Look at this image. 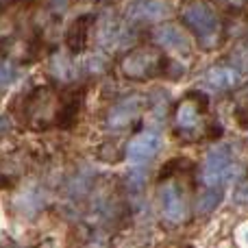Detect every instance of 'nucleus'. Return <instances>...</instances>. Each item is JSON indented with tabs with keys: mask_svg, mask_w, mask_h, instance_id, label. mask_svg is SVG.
Returning a JSON list of instances; mask_svg holds the SVG:
<instances>
[{
	"mask_svg": "<svg viewBox=\"0 0 248 248\" xmlns=\"http://www.w3.org/2000/svg\"><path fill=\"white\" fill-rule=\"evenodd\" d=\"M63 100L65 98H61L52 85H39L26 96V100H22V118L35 131L48 128L52 124L59 126Z\"/></svg>",
	"mask_w": 248,
	"mask_h": 248,
	"instance_id": "nucleus-1",
	"label": "nucleus"
},
{
	"mask_svg": "<svg viewBox=\"0 0 248 248\" xmlns=\"http://www.w3.org/2000/svg\"><path fill=\"white\" fill-rule=\"evenodd\" d=\"M185 26L192 31L198 37V42L211 50L216 44L220 42V31H222V24H220V17L216 13V9L211 4L202 2V0H194L181 13Z\"/></svg>",
	"mask_w": 248,
	"mask_h": 248,
	"instance_id": "nucleus-2",
	"label": "nucleus"
},
{
	"mask_svg": "<svg viewBox=\"0 0 248 248\" xmlns=\"http://www.w3.org/2000/svg\"><path fill=\"white\" fill-rule=\"evenodd\" d=\"M240 172V163L233 153L231 144H220L209 150L202 166V181L207 187H220V185L229 183L233 176Z\"/></svg>",
	"mask_w": 248,
	"mask_h": 248,
	"instance_id": "nucleus-3",
	"label": "nucleus"
},
{
	"mask_svg": "<svg viewBox=\"0 0 248 248\" xmlns=\"http://www.w3.org/2000/svg\"><path fill=\"white\" fill-rule=\"evenodd\" d=\"M207 116V98L201 94H189L181 100L174 113V131L183 140H196L202 133Z\"/></svg>",
	"mask_w": 248,
	"mask_h": 248,
	"instance_id": "nucleus-4",
	"label": "nucleus"
},
{
	"mask_svg": "<svg viewBox=\"0 0 248 248\" xmlns=\"http://www.w3.org/2000/svg\"><path fill=\"white\" fill-rule=\"evenodd\" d=\"M166 65V57L155 48H133L120 61V70L126 78L133 81H146L161 74Z\"/></svg>",
	"mask_w": 248,
	"mask_h": 248,
	"instance_id": "nucleus-5",
	"label": "nucleus"
},
{
	"mask_svg": "<svg viewBox=\"0 0 248 248\" xmlns=\"http://www.w3.org/2000/svg\"><path fill=\"white\" fill-rule=\"evenodd\" d=\"M159 209H161V216L170 224H183L187 220V196H185V189L176 181L161 185V189H159Z\"/></svg>",
	"mask_w": 248,
	"mask_h": 248,
	"instance_id": "nucleus-6",
	"label": "nucleus"
},
{
	"mask_svg": "<svg viewBox=\"0 0 248 248\" xmlns=\"http://www.w3.org/2000/svg\"><path fill=\"white\" fill-rule=\"evenodd\" d=\"M244 72L233 63H220L205 74V85L216 92H233L242 85Z\"/></svg>",
	"mask_w": 248,
	"mask_h": 248,
	"instance_id": "nucleus-7",
	"label": "nucleus"
},
{
	"mask_svg": "<svg viewBox=\"0 0 248 248\" xmlns=\"http://www.w3.org/2000/svg\"><path fill=\"white\" fill-rule=\"evenodd\" d=\"M161 150V135L148 131L135 135L126 146V157L133 163H146L150 159L157 157V153Z\"/></svg>",
	"mask_w": 248,
	"mask_h": 248,
	"instance_id": "nucleus-8",
	"label": "nucleus"
},
{
	"mask_svg": "<svg viewBox=\"0 0 248 248\" xmlns=\"http://www.w3.org/2000/svg\"><path fill=\"white\" fill-rule=\"evenodd\" d=\"M141 109H144V96H140V94L126 96V98H122L118 105H113L111 111L107 113V124L113 128H122V126H126L128 122L135 120L141 113Z\"/></svg>",
	"mask_w": 248,
	"mask_h": 248,
	"instance_id": "nucleus-9",
	"label": "nucleus"
},
{
	"mask_svg": "<svg viewBox=\"0 0 248 248\" xmlns=\"http://www.w3.org/2000/svg\"><path fill=\"white\" fill-rule=\"evenodd\" d=\"M155 44H159L161 48L166 50H172V52H179V55H185L189 52V37L185 31H181L179 26L174 24H163L155 31Z\"/></svg>",
	"mask_w": 248,
	"mask_h": 248,
	"instance_id": "nucleus-10",
	"label": "nucleus"
},
{
	"mask_svg": "<svg viewBox=\"0 0 248 248\" xmlns=\"http://www.w3.org/2000/svg\"><path fill=\"white\" fill-rule=\"evenodd\" d=\"M94 16H83L77 17V20L70 24L68 33H65V46H68L70 52H81L85 50V44H87V35H90V26Z\"/></svg>",
	"mask_w": 248,
	"mask_h": 248,
	"instance_id": "nucleus-11",
	"label": "nucleus"
},
{
	"mask_svg": "<svg viewBox=\"0 0 248 248\" xmlns=\"http://www.w3.org/2000/svg\"><path fill=\"white\" fill-rule=\"evenodd\" d=\"M170 13V7L161 0H140L133 4L131 17L133 20H144V22H157Z\"/></svg>",
	"mask_w": 248,
	"mask_h": 248,
	"instance_id": "nucleus-12",
	"label": "nucleus"
},
{
	"mask_svg": "<svg viewBox=\"0 0 248 248\" xmlns=\"http://www.w3.org/2000/svg\"><path fill=\"white\" fill-rule=\"evenodd\" d=\"M220 201H222V189L220 187H205V192L201 194V198H198V211L201 214H209V211H214L216 207L220 205Z\"/></svg>",
	"mask_w": 248,
	"mask_h": 248,
	"instance_id": "nucleus-13",
	"label": "nucleus"
},
{
	"mask_svg": "<svg viewBox=\"0 0 248 248\" xmlns=\"http://www.w3.org/2000/svg\"><path fill=\"white\" fill-rule=\"evenodd\" d=\"M17 78V70L9 61H0V90H7Z\"/></svg>",
	"mask_w": 248,
	"mask_h": 248,
	"instance_id": "nucleus-14",
	"label": "nucleus"
},
{
	"mask_svg": "<svg viewBox=\"0 0 248 248\" xmlns=\"http://www.w3.org/2000/svg\"><path fill=\"white\" fill-rule=\"evenodd\" d=\"M233 202H235L237 207L248 209V181H244V183H240L235 187V192H233Z\"/></svg>",
	"mask_w": 248,
	"mask_h": 248,
	"instance_id": "nucleus-15",
	"label": "nucleus"
},
{
	"mask_svg": "<svg viewBox=\"0 0 248 248\" xmlns=\"http://www.w3.org/2000/svg\"><path fill=\"white\" fill-rule=\"evenodd\" d=\"M237 242L242 244V248H248V222L237 229Z\"/></svg>",
	"mask_w": 248,
	"mask_h": 248,
	"instance_id": "nucleus-16",
	"label": "nucleus"
},
{
	"mask_svg": "<svg viewBox=\"0 0 248 248\" xmlns=\"http://www.w3.org/2000/svg\"><path fill=\"white\" fill-rule=\"evenodd\" d=\"M50 4L57 9V11H63V9L68 7V0H50Z\"/></svg>",
	"mask_w": 248,
	"mask_h": 248,
	"instance_id": "nucleus-17",
	"label": "nucleus"
},
{
	"mask_svg": "<svg viewBox=\"0 0 248 248\" xmlns=\"http://www.w3.org/2000/svg\"><path fill=\"white\" fill-rule=\"evenodd\" d=\"M0 2H11V0H0Z\"/></svg>",
	"mask_w": 248,
	"mask_h": 248,
	"instance_id": "nucleus-18",
	"label": "nucleus"
}]
</instances>
